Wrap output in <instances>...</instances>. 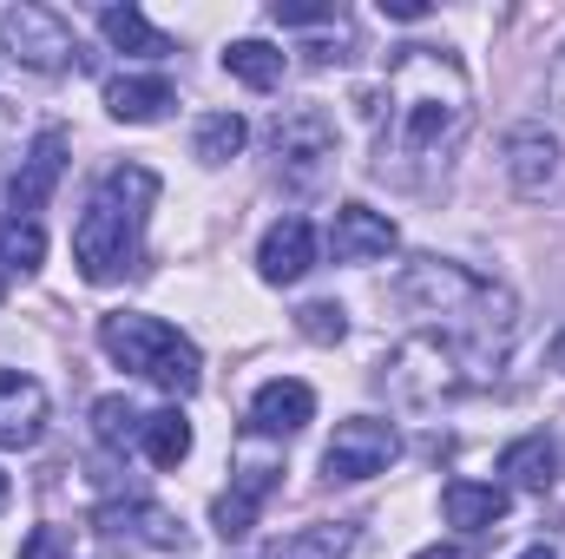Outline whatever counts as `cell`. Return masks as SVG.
<instances>
[{"instance_id":"cell-18","label":"cell","mask_w":565,"mask_h":559,"mask_svg":"<svg viewBox=\"0 0 565 559\" xmlns=\"http://www.w3.org/2000/svg\"><path fill=\"white\" fill-rule=\"evenodd\" d=\"M507 487H493V481H447L440 487V514H447V527H460V534H487V527H500L507 520Z\"/></svg>"},{"instance_id":"cell-33","label":"cell","mask_w":565,"mask_h":559,"mask_svg":"<svg viewBox=\"0 0 565 559\" xmlns=\"http://www.w3.org/2000/svg\"><path fill=\"white\" fill-rule=\"evenodd\" d=\"M13 139V113H7V106H0V145Z\"/></svg>"},{"instance_id":"cell-37","label":"cell","mask_w":565,"mask_h":559,"mask_svg":"<svg viewBox=\"0 0 565 559\" xmlns=\"http://www.w3.org/2000/svg\"><path fill=\"white\" fill-rule=\"evenodd\" d=\"M0 303H7V277H0Z\"/></svg>"},{"instance_id":"cell-13","label":"cell","mask_w":565,"mask_h":559,"mask_svg":"<svg viewBox=\"0 0 565 559\" xmlns=\"http://www.w3.org/2000/svg\"><path fill=\"white\" fill-rule=\"evenodd\" d=\"M46 434V389L20 369H0V447H33Z\"/></svg>"},{"instance_id":"cell-23","label":"cell","mask_w":565,"mask_h":559,"mask_svg":"<svg viewBox=\"0 0 565 559\" xmlns=\"http://www.w3.org/2000/svg\"><path fill=\"white\" fill-rule=\"evenodd\" d=\"M139 447H145L151 467H178V461L191 454V421H184V409H158V415H145Z\"/></svg>"},{"instance_id":"cell-10","label":"cell","mask_w":565,"mask_h":559,"mask_svg":"<svg viewBox=\"0 0 565 559\" xmlns=\"http://www.w3.org/2000/svg\"><path fill=\"white\" fill-rule=\"evenodd\" d=\"M559 133H546V126H513L507 133V184L520 191V198H546L553 184H559Z\"/></svg>"},{"instance_id":"cell-5","label":"cell","mask_w":565,"mask_h":559,"mask_svg":"<svg viewBox=\"0 0 565 559\" xmlns=\"http://www.w3.org/2000/svg\"><path fill=\"white\" fill-rule=\"evenodd\" d=\"M132 244H139V211L113 204L106 191L79 211L73 224V257H79V277L86 283H113L132 271Z\"/></svg>"},{"instance_id":"cell-9","label":"cell","mask_w":565,"mask_h":559,"mask_svg":"<svg viewBox=\"0 0 565 559\" xmlns=\"http://www.w3.org/2000/svg\"><path fill=\"white\" fill-rule=\"evenodd\" d=\"M93 527H99L113 547H158V553L184 547L178 514H164L158 500H113V507H99V514H93Z\"/></svg>"},{"instance_id":"cell-27","label":"cell","mask_w":565,"mask_h":559,"mask_svg":"<svg viewBox=\"0 0 565 559\" xmlns=\"http://www.w3.org/2000/svg\"><path fill=\"white\" fill-rule=\"evenodd\" d=\"M99 191H106L113 204H126V211H139V218H145V204L158 198V171H145V165H113Z\"/></svg>"},{"instance_id":"cell-19","label":"cell","mask_w":565,"mask_h":559,"mask_svg":"<svg viewBox=\"0 0 565 559\" xmlns=\"http://www.w3.org/2000/svg\"><path fill=\"white\" fill-rule=\"evenodd\" d=\"M500 474H507L513 487H526V494H546V487L559 481V441H553V434H520V441H507V447H500Z\"/></svg>"},{"instance_id":"cell-29","label":"cell","mask_w":565,"mask_h":559,"mask_svg":"<svg viewBox=\"0 0 565 559\" xmlns=\"http://www.w3.org/2000/svg\"><path fill=\"white\" fill-rule=\"evenodd\" d=\"M20 559H73V534H66V527H33L26 547H20Z\"/></svg>"},{"instance_id":"cell-2","label":"cell","mask_w":565,"mask_h":559,"mask_svg":"<svg viewBox=\"0 0 565 559\" xmlns=\"http://www.w3.org/2000/svg\"><path fill=\"white\" fill-rule=\"evenodd\" d=\"M395 303L415 309L422 323H440V336L467 342L480 362H493L500 342L513 336V296L500 283L473 277L467 264H447V257H415L395 277Z\"/></svg>"},{"instance_id":"cell-32","label":"cell","mask_w":565,"mask_h":559,"mask_svg":"<svg viewBox=\"0 0 565 559\" xmlns=\"http://www.w3.org/2000/svg\"><path fill=\"white\" fill-rule=\"evenodd\" d=\"M546 93H553V106L565 113V46H559V60H553V73H546Z\"/></svg>"},{"instance_id":"cell-31","label":"cell","mask_w":565,"mask_h":559,"mask_svg":"<svg viewBox=\"0 0 565 559\" xmlns=\"http://www.w3.org/2000/svg\"><path fill=\"white\" fill-rule=\"evenodd\" d=\"M382 13H388V20H427L422 0H382Z\"/></svg>"},{"instance_id":"cell-4","label":"cell","mask_w":565,"mask_h":559,"mask_svg":"<svg viewBox=\"0 0 565 559\" xmlns=\"http://www.w3.org/2000/svg\"><path fill=\"white\" fill-rule=\"evenodd\" d=\"M99 342H106V356L119 362V369H132L145 382H158L171 402H184V395H198V382H204V356H198V342L191 336H178L171 323H158V316H106L99 323Z\"/></svg>"},{"instance_id":"cell-3","label":"cell","mask_w":565,"mask_h":559,"mask_svg":"<svg viewBox=\"0 0 565 559\" xmlns=\"http://www.w3.org/2000/svg\"><path fill=\"white\" fill-rule=\"evenodd\" d=\"M487 369H493V362H480L467 342H454V336H440V329H422V336H408V342L388 356L382 389H388L395 402H408V409H440V402L480 389Z\"/></svg>"},{"instance_id":"cell-20","label":"cell","mask_w":565,"mask_h":559,"mask_svg":"<svg viewBox=\"0 0 565 559\" xmlns=\"http://www.w3.org/2000/svg\"><path fill=\"white\" fill-rule=\"evenodd\" d=\"M349 547H355V527H349V520H316V527L282 534L264 559H342Z\"/></svg>"},{"instance_id":"cell-26","label":"cell","mask_w":565,"mask_h":559,"mask_svg":"<svg viewBox=\"0 0 565 559\" xmlns=\"http://www.w3.org/2000/svg\"><path fill=\"white\" fill-rule=\"evenodd\" d=\"M139 428H145V415L126 402V395H99V402H93V434H99L106 447H132Z\"/></svg>"},{"instance_id":"cell-7","label":"cell","mask_w":565,"mask_h":559,"mask_svg":"<svg viewBox=\"0 0 565 559\" xmlns=\"http://www.w3.org/2000/svg\"><path fill=\"white\" fill-rule=\"evenodd\" d=\"M395 454H402L395 421L349 415V421H335V434H329V447H322V474H329V481H375V474H388Z\"/></svg>"},{"instance_id":"cell-36","label":"cell","mask_w":565,"mask_h":559,"mask_svg":"<svg viewBox=\"0 0 565 559\" xmlns=\"http://www.w3.org/2000/svg\"><path fill=\"white\" fill-rule=\"evenodd\" d=\"M422 559H460V553H422Z\"/></svg>"},{"instance_id":"cell-25","label":"cell","mask_w":565,"mask_h":559,"mask_svg":"<svg viewBox=\"0 0 565 559\" xmlns=\"http://www.w3.org/2000/svg\"><path fill=\"white\" fill-rule=\"evenodd\" d=\"M244 139H250V126H244L237 113H204V119H198V158H204V165H231V158L244 151Z\"/></svg>"},{"instance_id":"cell-16","label":"cell","mask_w":565,"mask_h":559,"mask_svg":"<svg viewBox=\"0 0 565 559\" xmlns=\"http://www.w3.org/2000/svg\"><path fill=\"white\" fill-rule=\"evenodd\" d=\"M171 106H178V93H171L164 73H119V80H106V113L126 119V126H158Z\"/></svg>"},{"instance_id":"cell-15","label":"cell","mask_w":565,"mask_h":559,"mask_svg":"<svg viewBox=\"0 0 565 559\" xmlns=\"http://www.w3.org/2000/svg\"><path fill=\"white\" fill-rule=\"evenodd\" d=\"M309 264H316V231H309V218H277V224L264 231V244H257L264 283H296V277H309Z\"/></svg>"},{"instance_id":"cell-30","label":"cell","mask_w":565,"mask_h":559,"mask_svg":"<svg viewBox=\"0 0 565 559\" xmlns=\"http://www.w3.org/2000/svg\"><path fill=\"white\" fill-rule=\"evenodd\" d=\"M277 27H335V7H309V0H277L270 7Z\"/></svg>"},{"instance_id":"cell-1","label":"cell","mask_w":565,"mask_h":559,"mask_svg":"<svg viewBox=\"0 0 565 559\" xmlns=\"http://www.w3.org/2000/svg\"><path fill=\"white\" fill-rule=\"evenodd\" d=\"M473 126V86L467 66L447 46H402L382 80V139L375 171L395 184H422L440 171Z\"/></svg>"},{"instance_id":"cell-6","label":"cell","mask_w":565,"mask_h":559,"mask_svg":"<svg viewBox=\"0 0 565 559\" xmlns=\"http://www.w3.org/2000/svg\"><path fill=\"white\" fill-rule=\"evenodd\" d=\"M0 53H13V60L33 66V73H66V66L79 60V40H73V27H66L53 7L7 0V7H0Z\"/></svg>"},{"instance_id":"cell-12","label":"cell","mask_w":565,"mask_h":559,"mask_svg":"<svg viewBox=\"0 0 565 559\" xmlns=\"http://www.w3.org/2000/svg\"><path fill=\"white\" fill-rule=\"evenodd\" d=\"M329 244H335V264H375L395 251V218L369 204H342L329 224Z\"/></svg>"},{"instance_id":"cell-28","label":"cell","mask_w":565,"mask_h":559,"mask_svg":"<svg viewBox=\"0 0 565 559\" xmlns=\"http://www.w3.org/2000/svg\"><path fill=\"white\" fill-rule=\"evenodd\" d=\"M296 329H302L309 342H342L349 316H342V303H302V309H296Z\"/></svg>"},{"instance_id":"cell-11","label":"cell","mask_w":565,"mask_h":559,"mask_svg":"<svg viewBox=\"0 0 565 559\" xmlns=\"http://www.w3.org/2000/svg\"><path fill=\"white\" fill-rule=\"evenodd\" d=\"M60 171H66V133H60V126H46L40 139L26 145V158H20V171H13V184H7V204H13L20 218H33V211L53 198Z\"/></svg>"},{"instance_id":"cell-8","label":"cell","mask_w":565,"mask_h":559,"mask_svg":"<svg viewBox=\"0 0 565 559\" xmlns=\"http://www.w3.org/2000/svg\"><path fill=\"white\" fill-rule=\"evenodd\" d=\"M270 145H277V165L296 178V184H309L329 158H335V126H329V113L322 106H289L270 119Z\"/></svg>"},{"instance_id":"cell-14","label":"cell","mask_w":565,"mask_h":559,"mask_svg":"<svg viewBox=\"0 0 565 559\" xmlns=\"http://www.w3.org/2000/svg\"><path fill=\"white\" fill-rule=\"evenodd\" d=\"M270 487H277V461H244V474L231 481V494H224V500L211 507L217 534H224V540H244V534L257 527V514H264Z\"/></svg>"},{"instance_id":"cell-17","label":"cell","mask_w":565,"mask_h":559,"mask_svg":"<svg viewBox=\"0 0 565 559\" xmlns=\"http://www.w3.org/2000/svg\"><path fill=\"white\" fill-rule=\"evenodd\" d=\"M309 415H316V389L296 382V376H277L250 395V428L257 434H296V428H309Z\"/></svg>"},{"instance_id":"cell-34","label":"cell","mask_w":565,"mask_h":559,"mask_svg":"<svg viewBox=\"0 0 565 559\" xmlns=\"http://www.w3.org/2000/svg\"><path fill=\"white\" fill-rule=\"evenodd\" d=\"M7 500H13V481H7V474H0V514H7Z\"/></svg>"},{"instance_id":"cell-22","label":"cell","mask_w":565,"mask_h":559,"mask_svg":"<svg viewBox=\"0 0 565 559\" xmlns=\"http://www.w3.org/2000/svg\"><path fill=\"white\" fill-rule=\"evenodd\" d=\"M99 33H106L119 53H145V60H164V53H171V40L145 20L139 7H106V13H99Z\"/></svg>"},{"instance_id":"cell-24","label":"cell","mask_w":565,"mask_h":559,"mask_svg":"<svg viewBox=\"0 0 565 559\" xmlns=\"http://www.w3.org/2000/svg\"><path fill=\"white\" fill-rule=\"evenodd\" d=\"M0 264L7 271H40L46 264V231H40V218H0Z\"/></svg>"},{"instance_id":"cell-35","label":"cell","mask_w":565,"mask_h":559,"mask_svg":"<svg viewBox=\"0 0 565 559\" xmlns=\"http://www.w3.org/2000/svg\"><path fill=\"white\" fill-rule=\"evenodd\" d=\"M520 559H559V553H553V547H526Z\"/></svg>"},{"instance_id":"cell-21","label":"cell","mask_w":565,"mask_h":559,"mask_svg":"<svg viewBox=\"0 0 565 559\" xmlns=\"http://www.w3.org/2000/svg\"><path fill=\"white\" fill-rule=\"evenodd\" d=\"M224 73L244 80L250 93H270V86H282V53L270 40H231L224 46Z\"/></svg>"}]
</instances>
